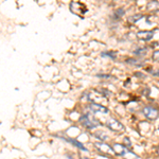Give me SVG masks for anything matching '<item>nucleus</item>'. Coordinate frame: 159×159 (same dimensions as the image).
Here are the masks:
<instances>
[{
	"instance_id": "nucleus-19",
	"label": "nucleus",
	"mask_w": 159,
	"mask_h": 159,
	"mask_svg": "<svg viewBox=\"0 0 159 159\" xmlns=\"http://www.w3.org/2000/svg\"><path fill=\"white\" fill-rule=\"evenodd\" d=\"M158 130H159V125H158Z\"/></svg>"
},
{
	"instance_id": "nucleus-8",
	"label": "nucleus",
	"mask_w": 159,
	"mask_h": 159,
	"mask_svg": "<svg viewBox=\"0 0 159 159\" xmlns=\"http://www.w3.org/2000/svg\"><path fill=\"white\" fill-rule=\"evenodd\" d=\"M96 148L97 150H99L102 153H107V154H111L114 153V150L109 147V145L105 144V143H96Z\"/></svg>"
},
{
	"instance_id": "nucleus-4",
	"label": "nucleus",
	"mask_w": 159,
	"mask_h": 159,
	"mask_svg": "<svg viewBox=\"0 0 159 159\" xmlns=\"http://www.w3.org/2000/svg\"><path fill=\"white\" fill-rule=\"evenodd\" d=\"M142 114L144 115V117L147 118L148 120H150V121L157 120L159 117V111L152 106H145L144 108L142 109Z\"/></svg>"
},
{
	"instance_id": "nucleus-13",
	"label": "nucleus",
	"mask_w": 159,
	"mask_h": 159,
	"mask_svg": "<svg viewBox=\"0 0 159 159\" xmlns=\"http://www.w3.org/2000/svg\"><path fill=\"white\" fill-rule=\"evenodd\" d=\"M123 158H124V159H139L136 154L132 153V152H129V151H127V152L123 155Z\"/></svg>"
},
{
	"instance_id": "nucleus-14",
	"label": "nucleus",
	"mask_w": 159,
	"mask_h": 159,
	"mask_svg": "<svg viewBox=\"0 0 159 159\" xmlns=\"http://www.w3.org/2000/svg\"><path fill=\"white\" fill-rule=\"evenodd\" d=\"M148 53V49L147 48H140V49H137L135 51V54L138 56H144Z\"/></svg>"
},
{
	"instance_id": "nucleus-3",
	"label": "nucleus",
	"mask_w": 159,
	"mask_h": 159,
	"mask_svg": "<svg viewBox=\"0 0 159 159\" xmlns=\"http://www.w3.org/2000/svg\"><path fill=\"white\" fill-rule=\"evenodd\" d=\"M106 126L108 127L109 129H111L112 132H116V133H122V132H124V129H125L124 125L116 119H108L107 120Z\"/></svg>"
},
{
	"instance_id": "nucleus-6",
	"label": "nucleus",
	"mask_w": 159,
	"mask_h": 159,
	"mask_svg": "<svg viewBox=\"0 0 159 159\" xmlns=\"http://www.w3.org/2000/svg\"><path fill=\"white\" fill-rule=\"evenodd\" d=\"M91 111L96 112V114H102V115H105L108 112V109H107L106 106L102 104H97V103H91L90 106H89Z\"/></svg>"
},
{
	"instance_id": "nucleus-15",
	"label": "nucleus",
	"mask_w": 159,
	"mask_h": 159,
	"mask_svg": "<svg viewBox=\"0 0 159 159\" xmlns=\"http://www.w3.org/2000/svg\"><path fill=\"white\" fill-rule=\"evenodd\" d=\"M124 15V10L123 9H118L116 12H115V16H116V18H119V17H121Z\"/></svg>"
},
{
	"instance_id": "nucleus-17",
	"label": "nucleus",
	"mask_w": 159,
	"mask_h": 159,
	"mask_svg": "<svg viewBox=\"0 0 159 159\" xmlns=\"http://www.w3.org/2000/svg\"><path fill=\"white\" fill-rule=\"evenodd\" d=\"M141 17H142V15H136V16H133L129 18V21L130 22H136L137 21V19H140Z\"/></svg>"
},
{
	"instance_id": "nucleus-9",
	"label": "nucleus",
	"mask_w": 159,
	"mask_h": 159,
	"mask_svg": "<svg viewBox=\"0 0 159 159\" xmlns=\"http://www.w3.org/2000/svg\"><path fill=\"white\" fill-rule=\"evenodd\" d=\"M126 147H125L124 144H120V143H116V144H114V153L115 154H117V155H121L123 156L125 153L127 152V150H126Z\"/></svg>"
},
{
	"instance_id": "nucleus-2",
	"label": "nucleus",
	"mask_w": 159,
	"mask_h": 159,
	"mask_svg": "<svg viewBox=\"0 0 159 159\" xmlns=\"http://www.w3.org/2000/svg\"><path fill=\"white\" fill-rule=\"evenodd\" d=\"M80 122L82 123L83 126H85L86 129H96L98 125H100V123L97 121L96 118L90 114H85L80 117Z\"/></svg>"
},
{
	"instance_id": "nucleus-7",
	"label": "nucleus",
	"mask_w": 159,
	"mask_h": 159,
	"mask_svg": "<svg viewBox=\"0 0 159 159\" xmlns=\"http://www.w3.org/2000/svg\"><path fill=\"white\" fill-rule=\"evenodd\" d=\"M153 36H154V31H140V32L137 33V37L141 40H144V42L151 40Z\"/></svg>"
},
{
	"instance_id": "nucleus-11",
	"label": "nucleus",
	"mask_w": 159,
	"mask_h": 159,
	"mask_svg": "<svg viewBox=\"0 0 159 159\" xmlns=\"http://www.w3.org/2000/svg\"><path fill=\"white\" fill-rule=\"evenodd\" d=\"M148 11H152V12H156L157 10H159V3L156 1H152L151 3H148Z\"/></svg>"
},
{
	"instance_id": "nucleus-18",
	"label": "nucleus",
	"mask_w": 159,
	"mask_h": 159,
	"mask_svg": "<svg viewBox=\"0 0 159 159\" xmlns=\"http://www.w3.org/2000/svg\"><path fill=\"white\" fill-rule=\"evenodd\" d=\"M153 60L155 61H157V63H159V50L158 51H155L153 54Z\"/></svg>"
},
{
	"instance_id": "nucleus-1",
	"label": "nucleus",
	"mask_w": 159,
	"mask_h": 159,
	"mask_svg": "<svg viewBox=\"0 0 159 159\" xmlns=\"http://www.w3.org/2000/svg\"><path fill=\"white\" fill-rule=\"evenodd\" d=\"M87 99H88V101L92 102V103L102 105L107 103L106 94L102 90H98V89H91V90L87 92Z\"/></svg>"
},
{
	"instance_id": "nucleus-12",
	"label": "nucleus",
	"mask_w": 159,
	"mask_h": 159,
	"mask_svg": "<svg viewBox=\"0 0 159 159\" xmlns=\"http://www.w3.org/2000/svg\"><path fill=\"white\" fill-rule=\"evenodd\" d=\"M94 136H96L97 138H98L99 140H101V141H105L107 139V135L105 134L104 132H101V130H99V132H97L96 134H94Z\"/></svg>"
},
{
	"instance_id": "nucleus-16",
	"label": "nucleus",
	"mask_w": 159,
	"mask_h": 159,
	"mask_svg": "<svg viewBox=\"0 0 159 159\" xmlns=\"http://www.w3.org/2000/svg\"><path fill=\"white\" fill-rule=\"evenodd\" d=\"M123 144H124L126 148H130V147H132V142L129 141V138H124V140H123Z\"/></svg>"
},
{
	"instance_id": "nucleus-10",
	"label": "nucleus",
	"mask_w": 159,
	"mask_h": 159,
	"mask_svg": "<svg viewBox=\"0 0 159 159\" xmlns=\"http://www.w3.org/2000/svg\"><path fill=\"white\" fill-rule=\"evenodd\" d=\"M64 139H65L66 141H68V142H70L71 144H73V145H75L76 148H80V150H82V151H85V152H87V148L84 147L83 144H82L81 142H79L78 140H74V139H71V138H64Z\"/></svg>"
},
{
	"instance_id": "nucleus-5",
	"label": "nucleus",
	"mask_w": 159,
	"mask_h": 159,
	"mask_svg": "<svg viewBox=\"0 0 159 159\" xmlns=\"http://www.w3.org/2000/svg\"><path fill=\"white\" fill-rule=\"evenodd\" d=\"M70 11L78 15H83L87 12V7L85 4L80 3V2H71L70 3Z\"/></svg>"
}]
</instances>
